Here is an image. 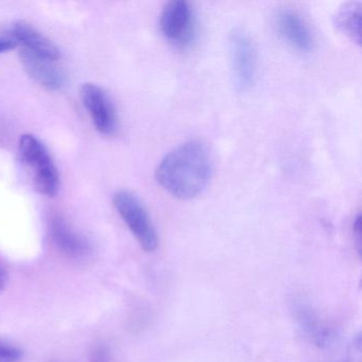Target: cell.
I'll return each mask as SVG.
<instances>
[{
	"mask_svg": "<svg viewBox=\"0 0 362 362\" xmlns=\"http://www.w3.org/2000/svg\"><path fill=\"white\" fill-rule=\"evenodd\" d=\"M214 166L213 152L207 144L186 141L165 154L156 170V181L175 198L190 200L206 189Z\"/></svg>",
	"mask_w": 362,
	"mask_h": 362,
	"instance_id": "obj_1",
	"label": "cell"
},
{
	"mask_svg": "<svg viewBox=\"0 0 362 362\" xmlns=\"http://www.w3.org/2000/svg\"><path fill=\"white\" fill-rule=\"evenodd\" d=\"M20 154L30 168L35 188L44 196L54 197L60 189V175L44 144L33 134L20 139Z\"/></svg>",
	"mask_w": 362,
	"mask_h": 362,
	"instance_id": "obj_2",
	"label": "cell"
},
{
	"mask_svg": "<svg viewBox=\"0 0 362 362\" xmlns=\"http://www.w3.org/2000/svg\"><path fill=\"white\" fill-rule=\"evenodd\" d=\"M113 202L120 217L143 250L156 251L158 245V233L139 197L128 190H120L114 196Z\"/></svg>",
	"mask_w": 362,
	"mask_h": 362,
	"instance_id": "obj_3",
	"label": "cell"
},
{
	"mask_svg": "<svg viewBox=\"0 0 362 362\" xmlns=\"http://www.w3.org/2000/svg\"><path fill=\"white\" fill-rule=\"evenodd\" d=\"M233 81L238 92H247L253 86L257 75V52L250 33L236 27L228 35Z\"/></svg>",
	"mask_w": 362,
	"mask_h": 362,
	"instance_id": "obj_4",
	"label": "cell"
},
{
	"mask_svg": "<svg viewBox=\"0 0 362 362\" xmlns=\"http://www.w3.org/2000/svg\"><path fill=\"white\" fill-rule=\"evenodd\" d=\"M196 25L194 8L186 0H173L160 12V33L177 47H186L194 41Z\"/></svg>",
	"mask_w": 362,
	"mask_h": 362,
	"instance_id": "obj_5",
	"label": "cell"
},
{
	"mask_svg": "<svg viewBox=\"0 0 362 362\" xmlns=\"http://www.w3.org/2000/svg\"><path fill=\"white\" fill-rule=\"evenodd\" d=\"M80 95L97 130L103 134H113L117 127V115L105 90L97 84L84 83Z\"/></svg>",
	"mask_w": 362,
	"mask_h": 362,
	"instance_id": "obj_6",
	"label": "cell"
},
{
	"mask_svg": "<svg viewBox=\"0 0 362 362\" xmlns=\"http://www.w3.org/2000/svg\"><path fill=\"white\" fill-rule=\"evenodd\" d=\"M49 234L54 247L65 257L80 260L92 253V245L88 239L71 228L63 218H52Z\"/></svg>",
	"mask_w": 362,
	"mask_h": 362,
	"instance_id": "obj_7",
	"label": "cell"
},
{
	"mask_svg": "<svg viewBox=\"0 0 362 362\" xmlns=\"http://www.w3.org/2000/svg\"><path fill=\"white\" fill-rule=\"evenodd\" d=\"M275 26L279 35L294 49L308 52L313 49V35L304 18L296 11L284 9L275 16Z\"/></svg>",
	"mask_w": 362,
	"mask_h": 362,
	"instance_id": "obj_8",
	"label": "cell"
},
{
	"mask_svg": "<svg viewBox=\"0 0 362 362\" xmlns=\"http://www.w3.org/2000/svg\"><path fill=\"white\" fill-rule=\"evenodd\" d=\"M11 33L12 39L20 42L26 52L54 62L60 58L59 48L33 25L26 22H16L12 25Z\"/></svg>",
	"mask_w": 362,
	"mask_h": 362,
	"instance_id": "obj_9",
	"label": "cell"
},
{
	"mask_svg": "<svg viewBox=\"0 0 362 362\" xmlns=\"http://www.w3.org/2000/svg\"><path fill=\"white\" fill-rule=\"evenodd\" d=\"M21 59L27 74L44 88L58 90L66 84V76L54 61L40 58L25 49L21 52Z\"/></svg>",
	"mask_w": 362,
	"mask_h": 362,
	"instance_id": "obj_10",
	"label": "cell"
},
{
	"mask_svg": "<svg viewBox=\"0 0 362 362\" xmlns=\"http://www.w3.org/2000/svg\"><path fill=\"white\" fill-rule=\"evenodd\" d=\"M361 3L347 1L334 12V25L354 43L360 45L361 41Z\"/></svg>",
	"mask_w": 362,
	"mask_h": 362,
	"instance_id": "obj_11",
	"label": "cell"
},
{
	"mask_svg": "<svg viewBox=\"0 0 362 362\" xmlns=\"http://www.w3.org/2000/svg\"><path fill=\"white\" fill-rule=\"evenodd\" d=\"M296 311L298 323L305 332L309 337H313V340L319 346L325 345L330 338L329 330L319 321V317L304 305H298Z\"/></svg>",
	"mask_w": 362,
	"mask_h": 362,
	"instance_id": "obj_12",
	"label": "cell"
},
{
	"mask_svg": "<svg viewBox=\"0 0 362 362\" xmlns=\"http://www.w3.org/2000/svg\"><path fill=\"white\" fill-rule=\"evenodd\" d=\"M24 357L22 349L0 341V362H21Z\"/></svg>",
	"mask_w": 362,
	"mask_h": 362,
	"instance_id": "obj_13",
	"label": "cell"
},
{
	"mask_svg": "<svg viewBox=\"0 0 362 362\" xmlns=\"http://www.w3.org/2000/svg\"><path fill=\"white\" fill-rule=\"evenodd\" d=\"M90 362H111V354L105 345H98L90 354Z\"/></svg>",
	"mask_w": 362,
	"mask_h": 362,
	"instance_id": "obj_14",
	"label": "cell"
},
{
	"mask_svg": "<svg viewBox=\"0 0 362 362\" xmlns=\"http://www.w3.org/2000/svg\"><path fill=\"white\" fill-rule=\"evenodd\" d=\"M353 232L354 236H355L356 240H357L358 250L360 252V245H361V218H360V214L356 216L355 220L353 223Z\"/></svg>",
	"mask_w": 362,
	"mask_h": 362,
	"instance_id": "obj_15",
	"label": "cell"
},
{
	"mask_svg": "<svg viewBox=\"0 0 362 362\" xmlns=\"http://www.w3.org/2000/svg\"><path fill=\"white\" fill-rule=\"evenodd\" d=\"M16 47V42L12 37H0V54L9 52Z\"/></svg>",
	"mask_w": 362,
	"mask_h": 362,
	"instance_id": "obj_16",
	"label": "cell"
},
{
	"mask_svg": "<svg viewBox=\"0 0 362 362\" xmlns=\"http://www.w3.org/2000/svg\"><path fill=\"white\" fill-rule=\"evenodd\" d=\"M6 285H7V273H6L5 269L0 264V293L4 291Z\"/></svg>",
	"mask_w": 362,
	"mask_h": 362,
	"instance_id": "obj_17",
	"label": "cell"
}]
</instances>
